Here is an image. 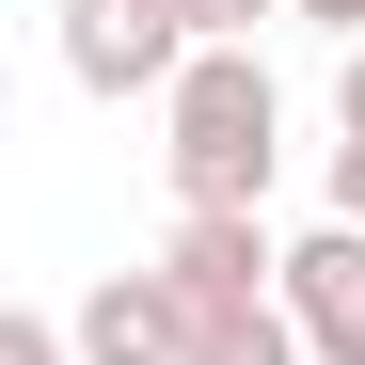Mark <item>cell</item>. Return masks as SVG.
Here are the masks:
<instances>
[{
	"label": "cell",
	"mask_w": 365,
	"mask_h": 365,
	"mask_svg": "<svg viewBox=\"0 0 365 365\" xmlns=\"http://www.w3.org/2000/svg\"><path fill=\"white\" fill-rule=\"evenodd\" d=\"M191 365H318L286 302H238V318H191Z\"/></svg>",
	"instance_id": "obj_6"
},
{
	"label": "cell",
	"mask_w": 365,
	"mask_h": 365,
	"mask_svg": "<svg viewBox=\"0 0 365 365\" xmlns=\"http://www.w3.org/2000/svg\"><path fill=\"white\" fill-rule=\"evenodd\" d=\"M64 334L80 365H191V302H175V270H96Z\"/></svg>",
	"instance_id": "obj_3"
},
{
	"label": "cell",
	"mask_w": 365,
	"mask_h": 365,
	"mask_svg": "<svg viewBox=\"0 0 365 365\" xmlns=\"http://www.w3.org/2000/svg\"><path fill=\"white\" fill-rule=\"evenodd\" d=\"M191 16V48H255V16H286V0H175Z\"/></svg>",
	"instance_id": "obj_7"
},
{
	"label": "cell",
	"mask_w": 365,
	"mask_h": 365,
	"mask_svg": "<svg viewBox=\"0 0 365 365\" xmlns=\"http://www.w3.org/2000/svg\"><path fill=\"white\" fill-rule=\"evenodd\" d=\"M159 175H175V222H270L286 96H270V64H255V48H207V64L159 96Z\"/></svg>",
	"instance_id": "obj_1"
},
{
	"label": "cell",
	"mask_w": 365,
	"mask_h": 365,
	"mask_svg": "<svg viewBox=\"0 0 365 365\" xmlns=\"http://www.w3.org/2000/svg\"><path fill=\"white\" fill-rule=\"evenodd\" d=\"M286 318L318 365H365V222H318V238H286Z\"/></svg>",
	"instance_id": "obj_5"
},
{
	"label": "cell",
	"mask_w": 365,
	"mask_h": 365,
	"mask_svg": "<svg viewBox=\"0 0 365 365\" xmlns=\"http://www.w3.org/2000/svg\"><path fill=\"white\" fill-rule=\"evenodd\" d=\"M334 222H365V143H334Z\"/></svg>",
	"instance_id": "obj_11"
},
{
	"label": "cell",
	"mask_w": 365,
	"mask_h": 365,
	"mask_svg": "<svg viewBox=\"0 0 365 365\" xmlns=\"http://www.w3.org/2000/svg\"><path fill=\"white\" fill-rule=\"evenodd\" d=\"M207 48H191V16L175 0H64V80L80 96H175Z\"/></svg>",
	"instance_id": "obj_2"
},
{
	"label": "cell",
	"mask_w": 365,
	"mask_h": 365,
	"mask_svg": "<svg viewBox=\"0 0 365 365\" xmlns=\"http://www.w3.org/2000/svg\"><path fill=\"white\" fill-rule=\"evenodd\" d=\"M0 365H80V334L64 318H0Z\"/></svg>",
	"instance_id": "obj_8"
},
{
	"label": "cell",
	"mask_w": 365,
	"mask_h": 365,
	"mask_svg": "<svg viewBox=\"0 0 365 365\" xmlns=\"http://www.w3.org/2000/svg\"><path fill=\"white\" fill-rule=\"evenodd\" d=\"M334 128L365 143V48H349V64H334Z\"/></svg>",
	"instance_id": "obj_10"
},
{
	"label": "cell",
	"mask_w": 365,
	"mask_h": 365,
	"mask_svg": "<svg viewBox=\"0 0 365 365\" xmlns=\"http://www.w3.org/2000/svg\"><path fill=\"white\" fill-rule=\"evenodd\" d=\"M286 16H318L334 48H365V0H286Z\"/></svg>",
	"instance_id": "obj_9"
},
{
	"label": "cell",
	"mask_w": 365,
	"mask_h": 365,
	"mask_svg": "<svg viewBox=\"0 0 365 365\" xmlns=\"http://www.w3.org/2000/svg\"><path fill=\"white\" fill-rule=\"evenodd\" d=\"M159 270H175L191 318H238V302H286V238H270V222H175Z\"/></svg>",
	"instance_id": "obj_4"
}]
</instances>
